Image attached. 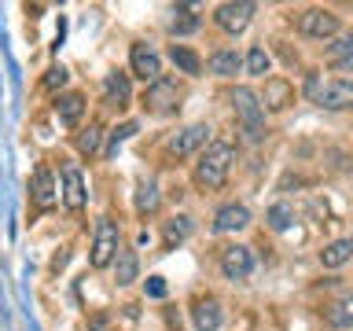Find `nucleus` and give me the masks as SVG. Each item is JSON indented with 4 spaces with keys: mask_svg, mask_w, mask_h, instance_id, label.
<instances>
[{
    "mask_svg": "<svg viewBox=\"0 0 353 331\" xmlns=\"http://www.w3.org/2000/svg\"><path fill=\"white\" fill-rule=\"evenodd\" d=\"M239 70H243L239 52H232V48H217L214 55H210V74H214V77H236Z\"/></svg>",
    "mask_w": 353,
    "mask_h": 331,
    "instance_id": "6ab92c4d",
    "label": "nucleus"
},
{
    "mask_svg": "<svg viewBox=\"0 0 353 331\" xmlns=\"http://www.w3.org/2000/svg\"><path fill=\"white\" fill-rule=\"evenodd\" d=\"M232 107H236L243 129H247V140H261V126H265V103H261V96L254 92V88L239 85V88H232Z\"/></svg>",
    "mask_w": 353,
    "mask_h": 331,
    "instance_id": "7ed1b4c3",
    "label": "nucleus"
},
{
    "mask_svg": "<svg viewBox=\"0 0 353 331\" xmlns=\"http://www.w3.org/2000/svg\"><path fill=\"white\" fill-rule=\"evenodd\" d=\"M316 103L327 107V110H346V107H353V81H342V77L327 81L324 92L316 96Z\"/></svg>",
    "mask_w": 353,
    "mask_h": 331,
    "instance_id": "9b49d317",
    "label": "nucleus"
},
{
    "mask_svg": "<svg viewBox=\"0 0 353 331\" xmlns=\"http://www.w3.org/2000/svg\"><path fill=\"white\" fill-rule=\"evenodd\" d=\"M85 199H88V192H85L81 170L77 166H63V206L77 214V210H85Z\"/></svg>",
    "mask_w": 353,
    "mask_h": 331,
    "instance_id": "9d476101",
    "label": "nucleus"
},
{
    "mask_svg": "<svg viewBox=\"0 0 353 331\" xmlns=\"http://www.w3.org/2000/svg\"><path fill=\"white\" fill-rule=\"evenodd\" d=\"M129 74H107L103 77V99L110 107H129Z\"/></svg>",
    "mask_w": 353,
    "mask_h": 331,
    "instance_id": "a211bd4d",
    "label": "nucleus"
},
{
    "mask_svg": "<svg viewBox=\"0 0 353 331\" xmlns=\"http://www.w3.org/2000/svg\"><path fill=\"white\" fill-rule=\"evenodd\" d=\"M159 210V184L154 181H137V214H154Z\"/></svg>",
    "mask_w": 353,
    "mask_h": 331,
    "instance_id": "5701e85b",
    "label": "nucleus"
},
{
    "mask_svg": "<svg viewBox=\"0 0 353 331\" xmlns=\"http://www.w3.org/2000/svg\"><path fill=\"white\" fill-rule=\"evenodd\" d=\"M143 107H148L151 114H173V110L181 107V85H176L173 77H159V81L148 85V92H143Z\"/></svg>",
    "mask_w": 353,
    "mask_h": 331,
    "instance_id": "20e7f679",
    "label": "nucleus"
},
{
    "mask_svg": "<svg viewBox=\"0 0 353 331\" xmlns=\"http://www.w3.org/2000/svg\"><path fill=\"white\" fill-rule=\"evenodd\" d=\"M99 143H103V126H99V121H88V126L77 132V151H81V154H96Z\"/></svg>",
    "mask_w": 353,
    "mask_h": 331,
    "instance_id": "393cba45",
    "label": "nucleus"
},
{
    "mask_svg": "<svg viewBox=\"0 0 353 331\" xmlns=\"http://www.w3.org/2000/svg\"><path fill=\"white\" fill-rule=\"evenodd\" d=\"M250 225V210L243 203H228L214 214V232H243Z\"/></svg>",
    "mask_w": 353,
    "mask_h": 331,
    "instance_id": "f8f14e48",
    "label": "nucleus"
},
{
    "mask_svg": "<svg viewBox=\"0 0 353 331\" xmlns=\"http://www.w3.org/2000/svg\"><path fill=\"white\" fill-rule=\"evenodd\" d=\"M148 294H151V298H162V294H165V283L159 280V276H151V283H148Z\"/></svg>",
    "mask_w": 353,
    "mask_h": 331,
    "instance_id": "2f4dec72",
    "label": "nucleus"
},
{
    "mask_svg": "<svg viewBox=\"0 0 353 331\" xmlns=\"http://www.w3.org/2000/svg\"><path fill=\"white\" fill-rule=\"evenodd\" d=\"M192 236V217H173V221H165V232H162V239H165V250H173V247H181V243Z\"/></svg>",
    "mask_w": 353,
    "mask_h": 331,
    "instance_id": "4be33fe9",
    "label": "nucleus"
},
{
    "mask_svg": "<svg viewBox=\"0 0 353 331\" xmlns=\"http://www.w3.org/2000/svg\"><path fill=\"white\" fill-rule=\"evenodd\" d=\"M30 195H33V203H37V206H52V203H55V195H59V192H55V177L44 170V166H41V170H33Z\"/></svg>",
    "mask_w": 353,
    "mask_h": 331,
    "instance_id": "dca6fc26",
    "label": "nucleus"
},
{
    "mask_svg": "<svg viewBox=\"0 0 353 331\" xmlns=\"http://www.w3.org/2000/svg\"><path fill=\"white\" fill-rule=\"evenodd\" d=\"M335 66H339V70H342V74H353V55H346V59H339Z\"/></svg>",
    "mask_w": 353,
    "mask_h": 331,
    "instance_id": "473e14b6",
    "label": "nucleus"
},
{
    "mask_svg": "<svg viewBox=\"0 0 353 331\" xmlns=\"http://www.w3.org/2000/svg\"><path fill=\"white\" fill-rule=\"evenodd\" d=\"M298 33H305V37H335L339 33V15L327 8H309L298 15Z\"/></svg>",
    "mask_w": 353,
    "mask_h": 331,
    "instance_id": "39448f33",
    "label": "nucleus"
},
{
    "mask_svg": "<svg viewBox=\"0 0 353 331\" xmlns=\"http://www.w3.org/2000/svg\"><path fill=\"white\" fill-rule=\"evenodd\" d=\"M55 114H59L63 126H77L85 114V96L81 92H59L55 96Z\"/></svg>",
    "mask_w": 353,
    "mask_h": 331,
    "instance_id": "2eb2a0df",
    "label": "nucleus"
},
{
    "mask_svg": "<svg viewBox=\"0 0 353 331\" xmlns=\"http://www.w3.org/2000/svg\"><path fill=\"white\" fill-rule=\"evenodd\" d=\"M243 66H247L250 77H265L272 70V59H269V52H265L261 44H254V48L247 52V59H243Z\"/></svg>",
    "mask_w": 353,
    "mask_h": 331,
    "instance_id": "a878e982",
    "label": "nucleus"
},
{
    "mask_svg": "<svg viewBox=\"0 0 353 331\" xmlns=\"http://www.w3.org/2000/svg\"><path fill=\"white\" fill-rule=\"evenodd\" d=\"M221 272H225L228 280H247V276L254 272V254H250V247L232 243V247L221 250Z\"/></svg>",
    "mask_w": 353,
    "mask_h": 331,
    "instance_id": "6e6552de",
    "label": "nucleus"
},
{
    "mask_svg": "<svg viewBox=\"0 0 353 331\" xmlns=\"http://www.w3.org/2000/svg\"><path fill=\"white\" fill-rule=\"evenodd\" d=\"M265 221H269V228H272V232H287V225L294 221V210L287 206V203H276V206H269Z\"/></svg>",
    "mask_w": 353,
    "mask_h": 331,
    "instance_id": "bb28decb",
    "label": "nucleus"
},
{
    "mask_svg": "<svg viewBox=\"0 0 353 331\" xmlns=\"http://www.w3.org/2000/svg\"><path fill=\"white\" fill-rule=\"evenodd\" d=\"M66 81H70V74H66V66H52V70L44 74V88H48V92H55V88H63Z\"/></svg>",
    "mask_w": 353,
    "mask_h": 331,
    "instance_id": "c756f323",
    "label": "nucleus"
},
{
    "mask_svg": "<svg viewBox=\"0 0 353 331\" xmlns=\"http://www.w3.org/2000/svg\"><path fill=\"white\" fill-rule=\"evenodd\" d=\"M170 59H173V66H176L181 74H199V70H203V59H199L192 48H184V44H173V48H170Z\"/></svg>",
    "mask_w": 353,
    "mask_h": 331,
    "instance_id": "b1692460",
    "label": "nucleus"
},
{
    "mask_svg": "<svg viewBox=\"0 0 353 331\" xmlns=\"http://www.w3.org/2000/svg\"><path fill=\"white\" fill-rule=\"evenodd\" d=\"M327 55H331V59H346V55H353V33H342V37H335V41H331L327 44Z\"/></svg>",
    "mask_w": 353,
    "mask_h": 331,
    "instance_id": "cd10ccee",
    "label": "nucleus"
},
{
    "mask_svg": "<svg viewBox=\"0 0 353 331\" xmlns=\"http://www.w3.org/2000/svg\"><path fill=\"white\" fill-rule=\"evenodd\" d=\"M181 15H184V19H173V33H192V30H199V19H195L188 8L181 11Z\"/></svg>",
    "mask_w": 353,
    "mask_h": 331,
    "instance_id": "7c9ffc66",
    "label": "nucleus"
},
{
    "mask_svg": "<svg viewBox=\"0 0 353 331\" xmlns=\"http://www.w3.org/2000/svg\"><path fill=\"white\" fill-rule=\"evenodd\" d=\"M129 66H132V74H137L140 81H148V85H154L162 77V59H159V52H154L151 44H132L129 48Z\"/></svg>",
    "mask_w": 353,
    "mask_h": 331,
    "instance_id": "423d86ee",
    "label": "nucleus"
},
{
    "mask_svg": "<svg viewBox=\"0 0 353 331\" xmlns=\"http://www.w3.org/2000/svg\"><path fill=\"white\" fill-rule=\"evenodd\" d=\"M121 254V232L110 217L96 221V236H92V250H88V265L92 269H107L114 265V258Z\"/></svg>",
    "mask_w": 353,
    "mask_h": 331,
    "instance_id": "f03ea898",
    "label": "nucleus"
},
{
    "mask_svg": "<svg viewBox=\"0 0 353 331\" xmlns=\"http://www.w3.org/2000/svg\"><path fill=\"white\" fill-rule=\"evenodd\" d=\"M261 103L269 107V110H283L287 103H294V85L287 81V77H269V81H265Z\"/></svg>",
    "mask_w": 353,
    "mask_h": 331,
    "instance_id": "ddd939ff",
    "label": "nucleus"
},
{
    "mask_svg": "<svg viewBox=\"0 0 353 331\" xmlns=\"http://www.w3.org/2000/svg\"><path fill=\"white\" fill-rule=\"evenodd\" d=\"M232 162H236V148L228 140H214L195 162V184L199 188H221Z\"/></svg>",
    "mask_w": 353,
    "mask_h": 331,
    "instance_id": "f257e3e1",
    "label": "nucleus"
},
{
    "mask_svg": "<svg viewBox=\"0 0 353 331\" xmlns=\"http://www.w3.org/2000/svg\"><path fill=\"white\" fill-rule=\"evenodd\" d=\"M206 140H210V126L195 121V126L181 129V132H176V137L170 140V154H176V159H188V154H195Z\"/></svg>",
    "mask_w": 353,
    "mask_h": 331,
    "instance_id": "1a4fd4ad",
    "label": "nucleus"
},
{
    "mask_svg": "<svg viewBox=\"0 0 353 331\" xmlns=\"http://www.w3.org/2000/svg\"><path fill=\"white\" fill-rule=\"evenodd\" d=\"M324 320H327L331 328H339V331L353 328V294H342L339 302H331L327 313H324Z\"/></svg>",
    "mask_w": 353,
    "mask_h": 331,
    "instance_id": "aec40b11",
    "label": "nucleus"
},
{
    "mask_svg": "<svg viewBox=\"0 0 353 331\" xmlns=\"http://www.w3.org/2000/svg\"><path fill=\"white\" fill-rule=\"evenodd\" d=\"M137 272H140L137 250H121L114 258V280H118V287H129L132 280H137Z\"/></svg>",
    "mask_w": 353,
    "mask_h": 331,
    "instance_id": "412c9836",
    "label": "nucleus"
},
{
    "mask_svg": "<svg viewBox=\"0 0 353 331\" xmlns=\"http://www.w3.org/2000/svg\"><path fill=\"white\" fill-rule=\"evenodd\" d=\"M132 132H137V121H121V126L110 132V143H107V154H118V143L121 140H129Z\"/></svg>",
    "mask_w": 353,
    "mask_h": 331,
    "instance_id": "c85d7f7f",
    "label": "nucleus"
},
{
    "mask_svg": "<svg viewBox=\"0 0 353 331\" xmlns=\"http://www.w3.org/2000/svg\"><path fill=\"white\" fill-rule=\"evenodd\" d=\"M192 320L199 331H217L221 328V302L217 298H199L192 305Z\"/></svg>",
    "mask_w": 353,
    "mask_h": 331,
    "instance_id": "4468645a",
    "label": "nucleus"
},
{
    "mask_svg": "<svg viewBox=\"0 0 353 331\" xmlns=\"http://www.w3.org/2000/svg\"><path fill=\"white\" fill-rule=\"evenodd\" d=\"M214 19L225 33H243L254 19V4H247V0H228V4H221L214 11Z\"/></svg>",
    "mask_w": 353,
    "mask_h": 331,
    "instance_id": "0eeeda50",
    "label": "nucleus"
},
{
    "mask_svg": "<svg viewBox=\"0 0 353 331\" xmlns=\"http://www.w3.org/2000/svg\"><path fill=\"white\" fill-rule=\"evenodd\" d=\"M353 258V239L342 236V239H331L324 250H320V265L324 269H339V265H346Z\"/></svg>",
    "mask_w": 353,
    "mask_h": 331,
    "instance_id": "f3484780",
    "label": "nucleus"
}]
</instances>
